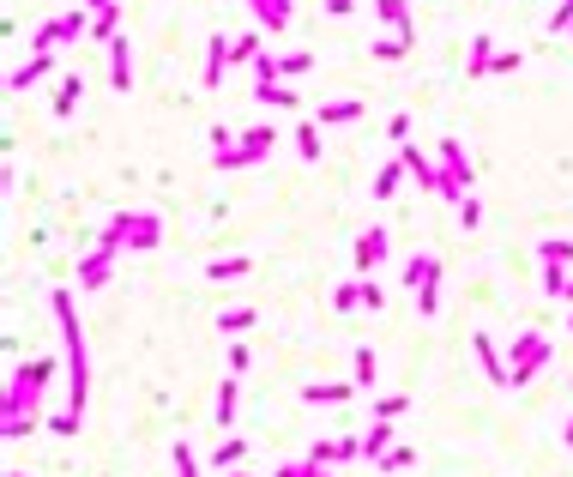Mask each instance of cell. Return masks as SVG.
<instances>
[{
	"label": "cell",
	"mask_w": 573,
	"mask_h": 477,
	"mask_svg": "<svg viewBox=\"0 0 573 477\" xmlns=\"http://www.w3.org/2000/svg\"><path fill=\"white\" fill-rule=\"evenodd\" d=\"M49 308H55L60 333H67V411H79V417H85V399H91V362H85V338H79V320H73V297L55 290Z\"/></svg>",
	"instance_id": "obj_1"
},
{
	"label": "cell",
	"mask_w": 573,
	"mask_h": 477,
	"mask_svg": "<svg viewBox=\"0 0 573 477\" xmlns=\"http://www.w3.org/2000/svg\"><path fill=\"white\" fill-rule=\"evenodd\" d=\"M55 375V357H37V362H19V375H13V387H6V436L19 441L31 436V423H37V393L42 381Z\"/></svg>",
	"instance_id": "obj_2"
},
{
	"label": "cell",
	"mask_w": 573,
	"mask_h": 477,
	"mask_svg": "<svg viewBox=\"0 0 573 477\" xmlns=\"http://www.w3.org/2000/svg\"><path fill=\"white\" fill-rule=\"evenodd\" d=\"M163 224L151 218V212H115V218L103 224V254H121V248H158Z\"/></svg>",
	"instance_id": "obj_3"
},
{
	"label": "cell",
	"mask_w": 573,
	"mask_h": 477,
	"mask_svg": "<svg viewBox=\"0 0 573 477\" xmlns=\"http://www.w3.org/2000/svg\"><path fill=\"white\" fill-rule=\"evenodd\" d=\"M272 145H277V127H248V133H241V145H218V151H212V163H218V170H241V163H259Z\"/></svg>",
	"instance_id": "obj_4"
},
{
	"label": "cell",
	"mask_w": 573,
	"mask_h": 477,
	"mask_svg": "<svg viewBox=\"0 0 573 477\" xmlns=\"http://www.w3.org/2000/svg\"><path fill=\"white\" fill-rule=\"evenodd\" d=\"M435 279H441V260L435 254H411V260H405V284H411V297H416L423 315H435V308H441Z\"/></svg>",
	"instance_id": "obj_5"
},
{
	"label": "cell",
	"mask_w": 573,
	"mask_h": 477,
	"mask_svg": "<svg viewBox=\"0 0 573 477\" xmlns=\"http://www.w3.org/2000/svg\"><path fill=\"white\" fill-rule=\"evenodd\" d=\"M441 163H447V170H441V199H465L471 194V181H477V170H471V158H465V151H459V140H441Z\"/></svg>",
	"instance_id": "obj_6"
},
{
	"label": "cell",
	"mask_w": 573,
	"mask_h": 477,
	"mask_svg": "<svg viewBox=\"0 0 573 477\" xmlns=\"http://www.w3.org/2000/svg\"><path fill=\"white\" fill-rule=\"evenodd\" d=\"M543 362H550V338L543 333H519L514 338V362H507V369H514V387H525Z\"/></svg>",
	"instance_id": "obj_7"
},
{
	"label": "cell",
	"mask_w": 573,
	"mask_h": 477,
	"mask_svg": "<svg viewBox=\"0 0 573 477\" xmlns=\"http://www.w3.org/2000/svg\"><path fill=\"white\" fill-rule=\"evenodd\" d=\"M248 6H254V24L272 31V37H284L290 19H296V0H248Z\"/></svg>",
	"instance_id": "obj_8"
},
{
	"label": "cell",
	"mask_w": 573,
	"mask_h": 477,
	"mask_svg": "<svg viewBox=\"0 0 573 477\" xmlns=\"http://www.w3.org/2000/svg\"><path fill=\"white\" fill-rule=\"evenodd\" d=\"M380 260H387V230H380V224H368V230L356 236V266H362V272H375Z\"/></svg>",
	"instance_id": "obj_9"
},
{
	"label": "cell",
	"mask_w": 573,
	"mask_h": 477,
	"mask_svg": "<svg viewBox=\"0 0 573 477\" xmlns=\"http://www.w3.org/2000/svg\"><path fill=\"white\" fill-rule=\"evenodd\" d=\"M471 351H477V362L489 369V381H495V387H514V369L501 362V351H495V338H483V333H477V338H471Z\"/></svg>",
	"instance_id": "obj_10"
},
{
	"label": "cell",
	"mask_w": 573,
	"mask_h": 477,
	"mask_svg": "<svg viewBox=\"0 0 573 477\" xmlns=\"http://www.w3.org/2000/svg\"><path fill=\"white\" fill-rule=\"evenodd\" d=\"M356 393V381H308L302 387V405H344Z\"/></svg>",
	"instance_id": "obj_11"
},
{
	"label": "cell",
	"mask_w": 573,
	"mask_h": 477,
	"mask_svg": "<svg viewBox=\"0 0 573 477\" xmlns=\"http://www.w3.org/2000/svg\"><path fill=\"white\" fill-rule=\"evenodd\" d=\"M375 13L393 24V37H405L416 49V24H411V0H375Z\"/></svg>",
	"instance_id": "obj_12"
},
{
	"label": "cell",
	"mask_w": 573,
	"mask_h": 477,
	"mask_svg": "<svg viewBox=\"0 0 573 477\" xmlns=\"http://www.w3.org/2000/svg\"><path fill=\"white\" fill-rule=\"evenodd\" d=\"M109 85H115V91H133V55H127V37L109 42Z\"/></svg>",
	"instance_id": "obj_13"
},
{
	"label": "cell",
	"mask_w": 573,
	"mask_h": 477,
	"mask_svg": "<svg viewBox=\"0 0 573 477\" xmlns=\"http://www.w3.org/2000/svg\"><path fill=\"white\" fill-rule=\"evenodd\" d=\"M49 73H55V55H31L24 67H13V79H6V85H13V91H31V85H42Z\"/></svg>",
	"instance_id": "obj_14"
},
{
	"label": "cell",
	"mask_w": 573,
	"mask_h": 477,
	"mask_svg": "<svg viewBox=\"0 0 573 477\" xmlns=\"http://www.w3.org/2000/svg\"><path fill=\"white\" fill-rule=\"evenodd\" d=\"M223 67H230V37H212L205 42V91L223 85Z\"/></svg>",
	"instance_id": "obj_15"
},
{
	"label": "cell",
	"mask_w": 573,
	"mask_h": 477,
	"mask_svg": "<svg viewBox=\"0 0 573 477\" xmlns=\"http://www.w3.org/2000/svg\"><path fill=\"white\" fill-rule=\"evenodd\" d=\"M109 266H115V254H85L79 260V290H97V284H109Z\"/></svg>",
	"instance_id": "obj_16"
},
{
	"label": "cell",
	"mask_w": 573,
	"mask_h": 477,
	"mask_svg": "<svg viewBox=\"0 0 573 477\" xmlns=\"http://www.w3.org/2000/svg\"><path fill=\"white\" fill-rule=\"evenodd\" d=\"M398 158H405V170H411L416 181H423V188H429V194H441V170L429 158H423V151H416V145H405V151H398Z\"/></svg>",
	"instance_id": "obj_17"
},
{
	"label": "cell",
	"mask_w": 573,
	"mask_h": 477,
	"mask_svg": "<svg viewBox=\"0 0 573 477\" xmlns=\"http://www.w3.org/2000/svg\"><path fill=\"white\" fill-rule=\"evenodd\" d=\"M350 369H356V387H362V393H368V387H375V381H380V357H375V351H368V344H356V357H350Z\"/></svg>",
	"instance_id": "obj_18"
},
{
	"label": "cell",
	"mask_w": 573,
	"mask_h": 477,
	"mask_svg": "<svg viewBox=\"0 0 573 477\" xmlns=\"http://www.w3.org/2000/svg\"><path fill=\"white\" fill-rule=\"evenodd\" d=\"M393 436H398L393 423H375V429H368V436H362V459H375V465H380V459L393 454Z\"/></svg>",
	"instance_id": "obj_19"
},
{
	"label": "cell",
	"mask_w": 573,
	"mask_h": 477,
	"mask_svg": "<svg viewBox=\"0 0 573 477\" xmlns=\"http://www.w3.org/2000/svg\"><path fill=\"white\" fill-rule=\"evenodd\" d=\"M241 459H248V441H241V436H223L218 454H212V465H218V472H241Z\"/></svg>",
	"instance_id": "obj_20"
},
{
	"label": "cell",
	"mask_w": 573,
	"mask_h": 477,
	"mask_svg": "<svg viewBox=\"0 0 573 477\" xmlns=\"http://www.w3.org/2000/svg\"><path fill=\"white\" fill-rule=\"evenodd\" d=\"M248 272H254V260H248V254H230V260H212V266H205V279H212V284H223V279H248Z\"/></svg>",
	"instance_id": "obj_21"
},
{
	"label": "cell",
	"mask_w": 573,
	"mask_h": 477,
	"mask_svg": "<svg viewBox=\"0 0 573 477\" xmlns=\"http://www.w3.org/2000/svg\"><path fill=\"white\" fill-rule=\"evenodd\" d=\"M489 67H495V37H471V55H465V73H471V79H483Z\"/></svg>",
	"instance_id": "obj_22"
},
{
	"label": "cell",
	"mask_w": 573,
	"mask_h": 477,
	"mask_svg": "<svg viewBox=\"0 0 573 477\" xmlns=\"http://www.w3.org/2000/svg\"><path fill=\"white\" fill-rule=\"evenodd\" d=\"M398 181H405V158L380 163V170H375V188H368V194H375V199H393V194H398Z\"/></svg>",
	"instance_id": "obj_23"
},
{
	"label": "cell",
	"mask_w": 573,
	"mask_h": 477,
	"mask_svg": "<svg viewBox=\"0 0 573 477\" xmlns=\"http://www.w3.org/2000/svg\"><path fill=\"white\" fill-rule=\"evenodd\" d=\"M79 97H85V79H79V73H73V79H60V91H55V115L67 121L73 109H79Z\"/></svg>",
	"instance_id": "obj_24"
},
{
	"label": "cell",
	"mask_w": 573,
	"mask_h": 477,
	"mask_svg": "<svg viewBox=\"0 0 573 477\" xmlns=\"http://www.w3.org/2000/svg\"><path fill=\"white\" fill-rule=\"evenodd\" d=\"M236 393H241V381L230 375V381L218 387V429H236Z\"/></svg>",
	"instance_id": "obj_25"
},
{
	"label": "cell",
	"mask_w": 573,
	"mask_h": 477,
	"mask_svg": "<svg viewBox=\"0 0 573 477\" xmlns=\"http://www.w3.org/2000/svg\"><path fill=\"white\" fill-rule=\"evenodd\" d=\"M537 260H543V266H573V236H550L537 248Z\"/></svg>",
	"instance_id": "obj_26"
},
{
	"label": "cell",
	"mask_w": 573,
	"mask_h": 477,
	"mask_svg": "<svg viewBox=\"0 0 573 477\" xmlns=\"http://www.w3.org/2000/svg\"><path fill=\"white\" fill-rule=\"evenodd\" d=\"M115 19H121V0H115V6H103V13H91V37H97V42H115V37H121Z\"/></svg>",
	"instance_id": "obj_27"
},
{
	"label": "cell",
	"mask_w": 573,
	"mask_h": 477,
	"mask_svg": "<svg viewBox=\"0 0 573 477\" xmlns=\"http://www.w3.org/2000/svg\"><path fill=\"white\" fill-rule=\"evenodd\" d=\"M296 151L308 163H320V121H302V127H296Z\"/></svg>",
	"instance_id": "obj_28"
},
{
	"label": "cell",
	"mask_w": 573,
	"mask_h": 477,
	"mask_svg": "<svg viewBox=\"0 0 573 477\" xmlns=\"http://www.w3.org/2000/svg\"><path fill=\"white\" fill-rule=\"evenodd\" d=\"M314 67V55L308 49H296V55H277V79H296V73H308Z\"/></svg>",
	"instance_id": "obj_29"
},
{
	"label": "cell",
	"mask_w": 573,
	"mask_h": 477,
	"mask_svg": "<svg viewBox=\"0 0 573 477\" xmlns=\"http://www.w3.org/2000/svg\"><path fill=\"white\" fill-rule=\"evenodd\" d=\"M362 115V103H326L320 109V127H338V121H356Z\"/></svg>",
	"instance_id": "obj_30"
},
{
	"label": "cell",
	"mask_w": 573,
	"mask_h": 477,
	"mask_svg": "<svg viewBox=\"0 0 573 477\" xmlns=\"http://www.w3.org/2000/svg\"><path fill=\"white\" fill-rule=\"evenodd\" d=\"M254 326V308H223L218 315V333H248Z\"/></svg>",
	"instance_id": "obj_31"
},
{
	"label": "cell",
	"mask_w": 573,
	"mask_h": 477,
	"mask_svg": "<svg viewBox=\"0 0 573 477\" xmlns=\"http://www.w3.org/2000/svg\"><path fill=\"white\" fill-rule=\"evenodd\" d=\"M254 97H259V103H272V109H296V91H284V85H259Z\"/></svg>",
	"instance_id": "obj_32"
},
{
	"label": "cell",
	"mask_w": 573,
	"mask_h": 477,
	"mask_svg": "<svg viewBox=\"0 0 573 477\" xmlns=\"http://www.w3.org/2000/svg\"><path fill=\"white\" fill-rule=\"evenodd\" d=\"M411 465H416V447H393V454L380 459V472H387V477H393V472H411Z\"/></svg>",
	"instance_id": "obj_33"
},
{
	"label": "cell",
	"mask_w": 573,
	"mask_h": 477,
	"mask_svg": "<svg viewBox=\"0 0 573 477\" xmlns=\"http://www.w3.org/2000/svg\"><path fill=\"white\" fill-rule=\"evenodd\" d=\"M550 31L555 37H573V0H561V6L550 13Z\"/></svg>",
	"instance_id": "obj_34"
},
{
	"label": "cell",
	"mask_w": 573,
	"mask_h": 477,
	"mask_svg": "<svg viewBox=\"0 0 573 477\" xmlns=\"http://www.w3.org/2000/svg\"><path fill=\"white\" fill-rule=\"evenodd\" d=\"M411 55V42L405 37H387V42H375V60H405Z\"/></svg>",
	"instance_id": "obj_35"
},
{
	"label": "cell",
	"mask_w": 573,
	"mask_h": 477,
	"mask_svg": "<svg viewBox=\"0 0 573 477\" xmlns=\"http://www.w3.org/2000/svg\"><path fill=\"white\" fill-rule=\"evenodd\" d=\"M398 411H405V399H398V393L375 399V423H398Z\"/></svg>",
	"instance_id": "obj_36"
},
{
	"label": "cell",
	"mask_w": 573,
	"mask_h": 477,
	"mask_svg": "<svg viewBox=\"0 0 573 477\" xmlns=\"http://www.w3.org/2000/svg\"><path fill=\"white\" fill-rule=\"evenodd\" d=\"M568 290V266H543V297H561Z\"/></svg>",
	"instance_id": "obj_37"
},
{
	"label": "cell",
	"mask_w": 573,
	"mask_h": 477,
	"mask_svg": "<svg viewBox=\"0 0 573 477\" xmlns=\"http://www.w3.org/2000/svg\"><path fill=\"white\" fill-rule=\"evenodd\" d=\"M519 67H525V55H519V49H495V67H489V73H519Z\"/></svg>",
	"instance_id": "obj_38"
},
{
	"label": "cell",
	"mask_w": 573,
	"mask_h": 477,
	"mask_svg": "<svg viewBox=\"0 0 573 477\" xmlns=\"http://www.w3.org/2000/svg\"><path fill=\"white\" fill-rule=\"evenodd\" d=\"M332 302L344 308V315H350V308H362V284H338V290H332Z\"/></svg>",
	"instance_id": "obj_39"
},
{
	"label": "cell",
	"mask_w": 573,
	"mask_h": 477,
	"mask_svg": "<svg viewBox=\"0 0 573 477\" xmlns=\"http://www.w3.org/2000/svg\"><path fill=\"white\" fill-rule=\"evenodd\" d=\"M459 224H465V230H477V224H483V206H477V199H471V194L459 199Z\"/></svg>",
	"instance_id": "obj_40"
},
{
	"label": "cell",
	"mask_w": 573,
	"mask_h": 477,
	"mask_svg": "<svg viewBox=\"0 0 573 477\" xmlns=\"http://www.w3.org/2000/svg\"><path fill=\"white\" fill-rule=\"evenodd\" d=\"M176 477H199L194 472V447H187V441H176Z\"/></svg>",
	"instance_id": "obj_41"
},
{
	"label": "cell",
	"mask_w": 573,
	"mask_h": 477,
	"mask_svg": "<svg viewBox=\"0 0 573 477\" xmlns=\"http://www.w3.org/2000/svg\"><path fill=\"white\" fill-rule=\"evenodd\" d=\"M356 284H362V308H380V302H387V290H380L375 279H356Z\"/></svg>",
	"instance_id": "obj_42"
},
{
	"label": "cell",
	"mask_w": 573,
	"mask_h": 477,
	"mask_svg": "<svg viewBox=\"0 0 573 477\" xmlns=\"http://www.w3.org/2000/svg\"><path fill=\"white\" fill-rule=\"evenodd\" d=\"M49 429H55V436H79V411H60Z\"/></svg>",
	"instance_id": "obj_43"
},
{
	"label": "cell",
	"mask_w": 573,
	"mask_h": 477,
	"mask_svg": "<svg viewBox=\"0 0 573 477\" xmlns=\"http://www.w3.org/2000/svg\"><path fill=\"white\" fill-rule=\"evenodd\" d=\"M241 369H248V344H241V338H230V375H241Z\"/></svg>",
	"instance_id": "obj_44"
},
{
	"label": "cell",
	"mask_w": 573,
	"mask_h": 477,
	"mask_svg": "<svg viewBox=\"0 0 573 477\" xmlns=\"http://www.w3.org/2000/svg\"><path fill=\"white\" fill-rule=\"evenodd\" d=\"M85 13H103V6H115V0H79Z\"/></svg>",
	"instance_id": "obj_45"
},
{
	"label": "cell",
	"mask_w": 573,
	"mask_h": 477,
	"mask_svg": "<svg viewBox=\"0 0 573 477\" xmlns=\"http://www.w3.org/2000/svg\"><path fill=\"white\" fill-rule=\"evenodd\" d=\"M561 441H568V447H573V417H568V429H561Z\"/></svg>",
	"instance_id": "obj_46"
},
{
	"label": "cell",
	"mask_w": 573,
	"mask_h": 477,
	"mask_svg": "<svg viewBox=\"0 0 573 477\" xmlns=\"http://www.w3.org/2000/svg\"><path fill=\"white\" fill-rule=\"evenodd\" d=\"M561 302H573V279H568V290H561Z\"/></svg>",
	"instance_id": "obj_47"
},
{
	"label": "cell",
	"mask_w": 573,
	"mask_h": 477,
	"mask_svg": "<svg viewBox=\"0 0 573 477\" xmlns=\"http://www.w3.org/2000/svg\"><path fill=\"white\" fill-rule=\"evenodd\" d=\"M6 477H24V472H6Z\"/></svg>",
	"instance_id": "obj_48"
},
{
	"label": "cell",
	"mask_w": 573,
	"mask_h": 477,
	"mask_svg": "<svg viewBox=\"0 0 573 477\" xmlns=\"http://www.w3.org/2000/svg\"><path fill=\"white\" fill-rule=\"evenodd\" d=\"M568 333H573V315H568Z\"/></svg>",
	"instance_id": "obj_49"
},
{
	"label": "cell",
	"mask_w": 573,
	"mask_h": 477,
	"mask_svg": "<svg viewBox=\"0 0 573 477\" xmlns=\"http://www.w3.org/2000/svg\"><path fill=\"white\" fill-rule=\"evenodd\" d=\"M230 477H248V472H230Z\"/></svg>",
	"instance_id": "obj_50"
}]
</instances>
